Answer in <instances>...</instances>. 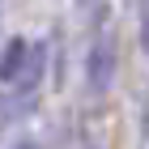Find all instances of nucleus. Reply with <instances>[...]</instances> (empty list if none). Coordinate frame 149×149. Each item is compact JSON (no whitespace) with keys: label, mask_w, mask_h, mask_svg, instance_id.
<instances>
[{"label":"nucleus","mask_w":149,"mask_h":149,"mask_svg":"<svg viewBox=\"0 0 149 149\" xmlns=\"http://www.w3.org/2000/svg\"><path fill=\"white\" fill-rule=\"evenodd\" d=\"M38 60H43V47L26 43V38H13L0 56V81L4 85H34L38 77Z\"/></svg>","instance_id":"1"},{"label":"nucleus","mask_w":149,"mask_h":149,"mask_svg":"<svg viewBox=\"0 0 149 149\" xmlns=\"http://www.w3.org/2000/svg\"><path fill=\"white\" fill-rule=\"evenodd\" d=\"M111 72H115V47H111V34H102L90 47V85L94 90H107Z\"/></svg>","instance_id":"2"},{"label":"nucleus","mask_w":149,"mask_h":149,"mask_svg":"<svg viewBox=\"0 0 149 149\" xmlns=\"http://www.w3.org/2000/svg\"><path fill=\"white\" fill-rule=\"evenodd\" d=\"M17 149H38V145H30V141H22V145H17Z\"/></svg>","instance_id":"3"}]
</instances>
